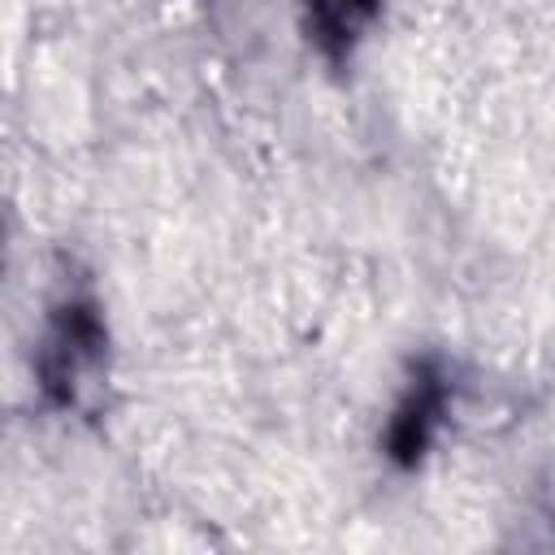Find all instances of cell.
I'll list each match as a JSON object with an SVG mask.
<instances>
[{
    "label": "cell",
    "mask_w": 555,
    "mask_h": 555,
    "mask_svg": "<svg viewBox=\"0 0 555 555\" xmlns=\"http://www.w3.org/2000/svg\"><path fill=\"white\" fill-rule=\"evenodd\" d=\"M438 408H442L438 386L425 382V386L412 390V399L399 408V416H395V425H390V447H395V455L412 460V455L429 442V429H434V421H438Z\"/></svg>",
    "instance_id": "6da1fadb"
},
{
    "label": "cell",
    "mask_w": 555,
    "mask_h": 555,
    "mask_svg": "<svg viewBox=\"0 0 555 555\" xmlns=\"http://www.w3.org/2000/svg\"><path fill=\"white\" fill-rule=\"evenodd\" d=\"M369 9L373 0H317V26L325 39H351Z\"/></svg>",
    "instance_id": "7a4b0ae2"
}]
</instances>
